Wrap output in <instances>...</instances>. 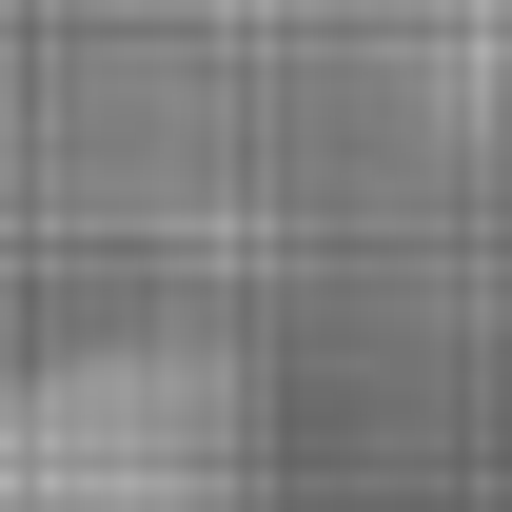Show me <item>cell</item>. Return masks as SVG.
I'll use <instances>...</instances> for the list:
<instances>
[{"label": "cell", "instance_id": "1", "mask_svg": "<svg viewBox=\"0 0 512 512\" xmlns=\"http://www.w3.org/2000/svg\"><path fill=\"white\" fill-rule=\"evenodd\" d=\"M0 512H256L237 394L158 335L40 355V375H0Z\"/></svg>", "mask_w": 512, "mask_h": 512}]
</instances>
